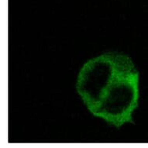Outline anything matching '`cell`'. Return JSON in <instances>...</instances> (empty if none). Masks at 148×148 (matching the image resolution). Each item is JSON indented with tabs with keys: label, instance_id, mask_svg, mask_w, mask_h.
I'll use <instances>...</instances> for the list:
<instances>
[{
	"label": "cell",
	"instance_id": "cell-1",
	"mask_svg": "<svg viewBox=\"0 0 148 148\" xmlns=\"http://www.w3.org/2000/svg\"><path fill=\"white\" fill-rule=\"evenodd\" d=\"M138 71L127 56L92 113L116 127L133 123L132 114L138 106Z\"/></svg>",
	"mask_w": 148,
	"mask_h": 148
},
{
	"label": "cell",
	"instance_id": "cell-2",
	"mask_svg": "<svg viewBox=\"0 0 148 148\" xmlns=\"http://www.w3.org/2000/svg\"><path fill=\"white\" fill-rule=\"evenodd\" d=\"M127 55L109 52L91 59L81 69L76 84L78 93L90 112L98 106L115 74Z\"/></svg>",
	"mask_w": 148,
	"mask_h": 148
}]
</instances>
